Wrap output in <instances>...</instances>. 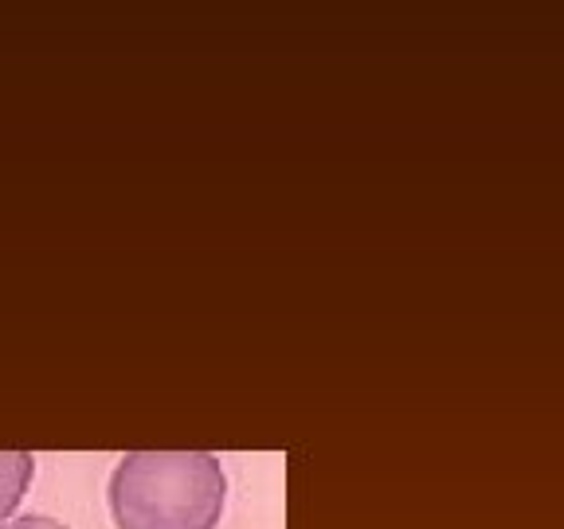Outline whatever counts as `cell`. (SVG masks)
<instances>
[{
    "instance_id": "6da1fadb",
    "label": "cell",
    "mask_w": 564,
    "mask_h": 529,
    "mask_svg": "<svg viewBox=\"0 0 564 529\" xmlns=\"http://www.w3.org/2000/svg\"><path fill=\"white\" fill-rule=\"evenodd\" d=\"M228 475L208 451H130L110 475L118 529H216Z\"/></svg>"
},
{
    "instance_id": "7a4b0ae2",
    "label": "cell",
    "mask_w": 564,
    "mask_h": 529,
    "mask_svg": "<svg viewBox=\"0 0 564 529\" xmlns=\"http://www.w3.org/2000/svg\"><path fill=\"white\" fill-rule=\"evenodd\" d=\"M35 478V458L28 451H0V521L12 518Z\"/></svg>"
},
{
    "instance_id": "3957f363",
    "label": "cell",
    "mask_w": 564,
    "mask_h": 529,
    "mask_svg": "<svg viewBox=\"0 0 564 529\" xmlns=\"http://www.w3.org/2000/svg\"><path fill=\"white\" fill-rule=\"evenodd\" d=\"M0 529H20V526H0Z\"/></svg>"
}]
</instances>
